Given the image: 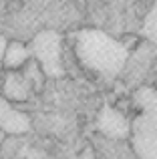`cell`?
<instances>
[{
	"label": "cell",
	"instance_id": "cell-7",
	"mask_svg": "<svg viewBox=\"0 0 157 159\" xmlns=\"http://www.w3.org/2000/svg\"><path fill=\"white\" fill-rule=\"evenodd\" d=\"M2 93L8 101H26L30 97V77L18 70H12L4 79Z\"/></svg>",
	"mask_w": 157,
	"mask_h": 159
},
{
	"label": "cell",
	"instance_id": "cell-3",
	"mask_svg": "<svg viewBox=\"0 0 157 159\" xmlns=\"http://www.w3.org/2000/svg\"><path fill=\"white\" fill-rule=\"evenodd\" d=\"M30 54L36 58L38 66L47 77H61V34L56 30H40L32 39Z\"/></svg>",
	"mask_w": 157,
	"mask_h": 159
},
{
	"label": "cell",
	"instance_id": "cell-1",
	"mask_svg": "<svg viewBox=\"0 0 157 159\" xmlns=\"http://www.w3.org/2000/svg\"><path fill=\"white\" fill-rule=\"evenodd\" d=\"M75 51L83 65L107 79L119 77L131 54L129 44L121 43L97 28H85L78 32Z\"/></svg>",
	"mask_w": 157,
	"mask_h": 159
},
{
	"label": "cell",
	"instance_id": "cell-8",
	"mask_svg": "<svg viewBox=\"0 0 157 159\" xmlns=\"http://www.w3.org/2000/svg\"><path fill=\"white\" fill-rule=\"evenodd\" d=\"M95 147H97L101 159H137L133 147H129L125 141L97 137V139H95Z\"/></svg>",
	"mask_w": 157,
	"mask_h": 159
},
{
	"label": "cell",
	"instance_id": "cell-9",
	"mask_svg": "<svg viewBox=\"0 0 157 159\" xmlns=\"http://www.w3.org/2000/svg\"><path fill=\"white\" fill-rule=\"evenodd\" d=\"M30 57V48H26L22 43H8L2 57V65L8 70H18Z\"/></svg>",
	"mask_w": 157,
	"mask_h": 159
},
{
	"label": "cell",
	"instance_id": "cell-10",
	"mask_svg": "<svg viewBox=\"0 0 157 159\" xmlns=\"http://www.w3.org/2000/svg\"><path fill=\"white\" fill-rule=\"evenodd\" d=\"M143 36L147 43L157 44V2L151 6V10L147 12L145 20H143V28H141Z\"/></svg>",
	"mask_w": 157,
	"mask_h": 159
},
{
	"label": "cell",
	"instance_id": "cell-4",
	"mask_svg": "<svg viewBox=\"0 0 157 159\" xmlns=\"http://www.w3.org/2000/svg\"><path fill=\"white\" fill-rule=\"evenodd\" d=\"M97 129L103 137L115 141H125L131 135V123L123 113H119L113 107H103L97 119Z\"/></svg>",
	"mask_w": 157,
	"mask_h": 159
},
{
	"label": "cell",
	"instance_id": "cell-2",
	"mask_svg": "<svg viewBox=\"0 0 157 159\" xmlns=\"http://www.w3.org/2000/svg\"><path fill=\"white\" fill-rule=\"evenodd\" d=\"M133 103L139 115L131 123V147L137 159H157V89L139 87Z\"/></svg>",
	"mask_w": 157,
	"mask_h": 159
},
{
	"label": "cell",
	"instance_id": "cell-12",
	"mask_svg": "<svg viewBox=\"0 0 157 159\" xmlns=\"http://www.w3.org/2000/svg\"><path fill=\"white\" fill-rule=\"evenodd\" d=\"M81 2H85V0H81Z\"/></svg>",
	"mask_w": 157,
	"mask_h": 159
},
{
	"label": "cell",
	"instance_id": "cell-6",
	"mask_svg": "<svg viewBox=\"0 0 157 159\" xmlns=\"http://www.w3.org/2000/svg\"><path fill=\"white\" fill-rule=\"evenodd\" d=\"M28 129H30L28 115L14 109V105L4 95H0V131L20 135V133H26Z\"/></svg>",
	"mask_w": 157,
	"mask_h": 159
},
{
	"label": "cell",
	"instance_id": "cell-5",
	"mask_svg": "<svg viewBox=\"0 0 157 159\" xmlns=\"http://www.w3.org/2000/svg\"><path fill=\"white\" fill-rule=\"evenodd\" d=\"M153 47H157V44L145 43L133 54H129V61H127L125 69H123V73H121V75H125V81L129 83V85L141 83V79L147 75V69H149L151 58H153Z\"/></svg>",
	"mask_w": 157,
	"mask_h": 159
},
{
	"label": "cell",
	"instance_id": "cell-11",
	"mask_svg": "<svg viewBox=\"0 0 157 159\" xmlns=\"http://www.w3.org/2000/svg\"><path fill=\"white\" fill-rule=\"evenodd\" d=\"M6 39H4L2 34H0V65H2V57H4V51H6Z\"/></svg>",
	"mask_w": 157,
	"mask_h": 159
}]
</instances>
